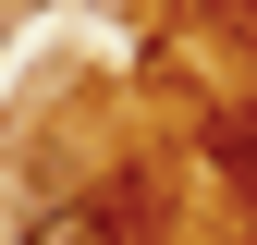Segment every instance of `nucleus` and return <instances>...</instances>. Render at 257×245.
<instances>
[{"label":"nucleus","instance_id":"nucleus-1","mask_svg":"<svg viewBox=\"0 0 257 245\" xmlns=\"http://www.w3.org/2000/svg\"><path fill=\"white\" fill-rule=\"evenodd\" d=\"M13 245H122V233H110V208H98V196H74V208H37Z\"/></svg>","mask_w":257,"mask_h":245}]
</instances>
